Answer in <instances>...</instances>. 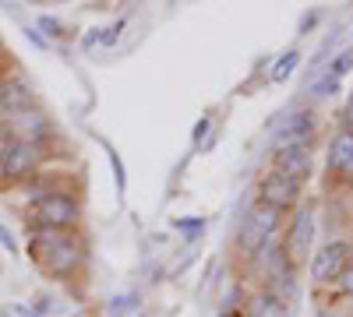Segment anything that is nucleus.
<instances>
[{"label": "nucleus", "mask_w": 353, "mask_h": 317, "mask_svg": "<svg viewBox=\"0 0 353 317\" xmlns=\"http://www.w3.org/2000/svg\"><path fill=\"white\" fill-rule=\"evenodd\" d=\"M28 257L50 275V278H71L85 268V240L74 229H36L28 240Z\"/></svg>", "instance_id": "obj_1"}, {"label": "nucleus", "mask_w": 353, "mask_h": 317, "mask_svg": "<svg viewBox=\"0 0 353 317\" xmlns=\"http://www.w3.org/2000/svg\"><path fill=\"white\" fill-rule=\"evenodd\" d=\"M81 219L78 197L68 190H46L36 194V222L39 229H74Z\"/></svg>", "instance_id": "obj_2"}, {"label": "nucleus", "mask_w": 353, "mask_h": 317, "mask_svg": "<svg viewBox=\"0 0 353 317\" xmlns=\"http://www.w3.org/2000/svg\"><path fill=\"white\" fill-rule=\"evenodd\" d=\"M39 145L32 141H21V138H11L8 149L0 152V180L8 184H21V180H32L36 169H39Z\"/></svg>", "instance_id": "obj_3"}, {"label": "nucleus", "mask_w": 353, "mask_h": 317, "mask_svg": "<svg viewBox=\"0 0 353 317\" xmlns=\"http://www.w3.org/2000/svg\"><path fill=\"white\" fill-rule=\"evenodd\" d=\"M301 190H304L301 180L286 177V173H279V169H269L261 177V184H258V205L272 208V212H283V208H290L293 201L301 197Z\"/></svg>", "instance_id": "obj_4"}, {"label": "nucleus", "mask_w": 353, "mask_h": 317, "mask_svg": "<svg viewBox=\"0 0 353 317\" xmlns=\"http://www.w3.org/2000/svg\"><path fill=\"white\" fill-rule=\"evenodd\" d=\"M350 243L346 240H329L314 257H311V278L314 282H329V278H339L350 265Z\"/></svg>", "instance_id": "obj_5"}, {"label": "nucleus", "mask_w": 353, "mask_h": 317, "mask_svg": "<svg viewBox=\"0 0 353 317\" xmlns=\"http://www.w3.org/2000/svg\"><path fill=\"white\" fill-rule=\"evenodd\" d=\"M314 138V109H293L279 127L276 149H311Z\"/></svg>", "instance_id": "obj_6"}, {"label": "nucleus", "mask_w": 353, "mask_h": 317, "mask_svg": "<svg viewBox=\"0 0 353 317\" xmlns=\"http://www.w3.org/2000/svg\"><path fill=\"white\" fill-rule=\"evenodd\" d=\"M8 127H11V138L32 141V145H43V141L53 134V124H50V117H46L43 109H36V106H28V109L14 113V117L8 120Z\"/></svg>", "instance_id": "obj_7"}, {"label": "nucleus", "mask_w": 353, "mask_h": 317, "mask_svg": "<svg viewBox=\"0 0 353 317\" xmlns=\"http://www.w3.org/2000/svg\"><path fill=\"white\" fill-rule=\"evenodd\" d=\"M311 237H314V215H311V208H301L297 219H293V226H290V237L283 240V254L290 257V261H301V257L311 250Z\"/></svg>", "instance_id": "obj_8"}, {"label": "nucleus", "mask_w": 353, "mask_h": 317, "mask_svg": "<svg viewBox=\"0 0 353 317\" xmlns=\"http://www.w3.org/2000/svg\"><path fill=\"white\" fill-rule=\"evenodd\" d=\"M32 106V85L25 78H4L0 81V117H14V113Z\"/></svg>", "instance_id": "obj_9"}, {"label": "nucleus", "mask_w": 353, "mask_h": 317, "mask_svg": "<svg viewBox=\"0 0 353 317\" xmlns=\"http://www.w3.org/2000/svg\"><path fill=\"white\" fill-rule=\"evenodd\" d=\"M272 159H276V169H279V173H286V177L301 180V184L314 173L311 149H276V152H272Z\"/></svg>", "instance_id": "obj_10"}, {"label": "nucleus", "mask_w": 353, "mask_h": 317, "mask_svg": "<svg viewBox=\"0 0 353 317\" xmlns=\"http://www.w3.org/2000/svg\"><path fill=\"white\" fill-rule=\"evenodd\" d=\"M269 237H272L269 229H265V226L248 212V219L241 222V233H237V247H241L248 257H258V254L265 250V243H269Z\"/></svg>", "instance_id": "obj_11"}, {"label": "nucleus", "mask_w": 353, "mask_h": 317, "mask_svg": "<svg viewBox=\"0 0 353 317\" xmlns=\"http://www.w3.org/2000/svg\"><path fill=\"white\" fill-rule=\"evenodd\" d=\"M329 166L336 173H353V131L350 127H339L332 145H329Z\"/></svg>", "instance_id": "obj_12"}, {"label": "nucleus", "mask_w": 353, "mask_h": 317, "mask_svg": "<svg viewBox=\"0 0 353 317\" xmlns=\"http://www.w3.org/2000/svg\"><path fill=\"white\" fill-rule=\"evenodd\" d=\"M244 314L248 317H286V303L276 300V296H269V293H258V296L248 300V310Z\"/></svg>", "instance_id": "obj_13"}, {"label": "nucleus", "mask_w": 353, "mask_h": 317, "mask_svg": "<svg viewBox=\"0 0 353 317\" xmlns=\"http://www.w3.org/2000/svg\"><path fill=\"white\" fill-rule=\"evenodd\" d=\"M138 307H141V293L131 289V293H121L106 303V317H134Z\"/></svg>", "instance_id": "obj_14"}, {"label": "nucleus", "mask_w": 353, "mask_h": 317, "mask_svg": "<svg viewBox=\"0 0 353 317\" xmlns=\"http://www.w3.org/2000/svg\"><path fill=\"white\" fill-rule=\"evenodd\" d=\"M339 89H343V81L332 78V74H321V78L307 81V96H311V99H329V96H336Z\"/></svg>", "instance_id": "obj_15"}, {"label": "nucleus", "mask_w": 353, "mask_h": 317, "mask_svg": "<svg viewBox=\"0 0 353 317\" xmlns=\"http://www.w3.org/2000/svg\"><path fill=\"white\" fill-rule=\"evenodd\" d=\"M297 64H301V53H297V50H286V53L279 56V61L272 64V71H269V78H272L276 85H283V81H286V78L293 74V67H297Z\"/></svg>", "instance_id": "obj_16"}, {"label": "nucleus", "mask_w": 353, "mask_h": 317, "mask_svg": "<svg viewBox=\"0 0 353 317\" xmlns=\"http://www.w3.org/2000/svg\"><path fill=\"white\" fill-rule=\"evenodd\" d=\"M106 159H110V169H113V180H117V190H128V169H124V159L113 145H106Z\"/></svg>", "instance_id": "obj_17"}, {"label": "nucleus", "mask_w": 353, "mask_h": 317, "mask_svg": "<svg viewBox=\"0 0 353 317\" xmlns=\"http://www.w3.org/2000/svg\"><path fill=\"white\" fill-rule=\"evenodd\" d=\"M173 229H181L188 240H194L205 233V219H173Z\"/></svg>", "instance_id": "obj_18"}, {"label": "nucleus", "mask_w": 353, "mask_h": 317, "mask_svg": "<svg viewBox=\"0 0 353 317\" xmlns=\"http://www.w3.org/2000/svg\"><path fill=\"white\" fill-rule=\"evenodd\" d=\"M209 131H212V117L205 113V117H198V124H194V131H191V145L201 149V145H205V138H209Z\"/></svg>", "instance_id": "obj_19"}, {"label": "nucleus", "mask_w": 353, "mask_h": 317, "mask_svg": "<svg viewBox=\"0 0 353 317\" xmlns=\"http://www.w3.org/2000/svg\"><path fill=\"white\" fill-rule=\"evenodd\" d=\"M350 67H353V53L346 50V53H339V56H332V64H329V74L343 81V74H346Z\"/></svg>", "instance_id": "obj_20"}, {"label": "nucleus", "mask_w": 353, "mask_h": 317, "mask_svg": "<svg viewBox=\"0 0 353 317\" xmlns=\"http://www.w3.org/2000/svg\"><path fill=\"white\" fill-rule=\"evenodd\" d=\"M39 28H43L46 36H53V39H61V32H64V25L57 21V18H50V14H43V18H39Z\"/></svg>", "instance_id": "obj_21"}, {"label": "nucleus", "mask_w": 353, "mask_h": 317, "mask_svg": "<svg viewBox=\"0 0 353 317\" xmlns=\"http://www.w3.org/2000/svg\"><path fill=\"white\" fill-rule=\"evenodd\" d=\"M121 28H124V18H121V21H113L110 28H103V36H99V43H103V46H113L117 39H121Z\"/></svg>", "instance_id": "obj_22"}, {"label": "nucleus", "mask_w": 353, "mask_h": 317, "mask_svg": "<svg viewBox=\"0 0 353 317\" xmlns=\"http://www.w3.org/2000/svg\"><path fill=\"white\" fill-rule=\"evenodd\" d=\"M336 282H339V289H343L346 296H353V268H346V272H343Z\"/></svg>", "instance_id": "obj_23"}, {"label": "nucleus", "mask_w": 353, "mask_h": 317, "mask_svg": "<svg viewBox=\"0 0 353 317\" xmlns=\"http://www.w3.org/2000/svg\"><path fill=\"white\" fill-rule=\"evenodd\" d=\"M25 36L32 39V46H36V50H50V43H46L43 36H39V28H25Z\"/></svg>", "instance_id": "obj_24"}, {"label": "nucleus", "mask_w": 353, "mask_h": 317, "mask_svg": "<svg viewBox=\"0 0 353 317\" xmlns=\"http://www.w3.org/2000/svg\"><path fill=\"white\" fill-rule=\"evenodd\" d=\"M99 36H103V28H88L85 39H81V46H85V50H92V46L99 43Z\"/></svg>", "instance_id": "obj_25"}, {"label": "nucleus", "mask_w": 353, "mask_h": 317, "mask_svg": "<svg viewBox=\"0 0 353 317\" xmlns=\"http://www.w3.org/2000/svg\"><path fill=\"white\" fill-rule=\"evenodd\" d=\"M343 127H350L353 131V96L346 99V106H343Z\"/></svg>", "instance_id": "obj_26"}, {"label": "nucleus", "mask_w": 353, "mask_h": 317, "mask_svg": "<svg viewBox=\"0 0 353 317\" xmlns=\"http://www.w3.org/2000/svg\"><path fill=\"white\" fill-rule=\"evenodd\" d=\"M8 141H11V127H8V120L0 117V152L8 149Z\"/></svg>", "instance_id": "obj_27"}, {"label": "nucleus", "mask_w": 353, "mask_h": 317, "mask_svg": "<svg viewBox=\"0 0 353 317\" xmlns=\"http://www.w3.org/2000/svg\"><path fill=\"white\" fill-rule=\"evenodd\" d=\"M318 21V14H304V21H301V32H307V28Z\"/></svg>", "instance_id": "obj_28"}, {"label": "nucleus", "mask_w": 353, "mask_h": 317, "mask_svg": "<svg viewBox=\"0 0 353 317\" xmlns=\"http://www.w3.org/2000/svg\"><path fill=\"white\" fill-rule=\"evenodd\" d=\"M134 317H145V314H141V310H138V314H134Z\"/></svg>", "instance_id": "obj_29"}]
</instances>
